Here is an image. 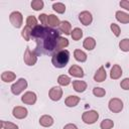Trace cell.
Returning <instances> with one entry per match:
<instances>
[{"label":"cell","mask_w":129,"mask_h":129,"mask_svg":"<svg viewBox=\"0 0 129 129\" xmlns=\"http://www.w3.org/2000/svg\"><path fill=\"white\" fill-rule=\"evenodd\" d=\"M39 124L42 127H50L53 124V118L49 115H43L39 118Z\"/></svg>","instance_id":"18"},{"label":"cell","mask_w":129,"mask_h":129,"mask_svg":"<svg viewBox=\"0 0 129 129\" xmlns=\"http://www.w3.org/2000/svg\"><path fill=\"white\" fill-rule=\"evenodd\" d=\"M15 79H16V75H15L13 72H10V71L3 72L2 75H1V80H2L4 83H10V82H13Z\"/></svg>","instance_id":"20"},{"label":"cell","mask_w":129,"mask_h":129,"mask_svg":"<svg viewBox=\"0 0 129 129\" xmlns=\"http://www.w3.org/2000/svg\"><path fill=\"white\" fill-rule=\"evenodd\" d=\"M38 19H39V21L41 22V24H42L43 26H46V25H47V21H48V15H46V14L42 13V14L38 15Z\"/></svg>","instance_id":"36"},{"label":"cell","mask_w":129,"mask_h":129,"mask_svg":"<svg viewBox=\"0 0 129 129\" xmlns=\"http://www.w3.org/2000/svg\"><path fill=\"white\" fill-rule=\"evenodd\" d=\"M48 97L52 101H59L62 97V89L59 87H52L48 92Z\"/></svg>","instance_id":"9"},{"label":"cell","mask_w":129,"mask_h":129,"mask_svg":"<svg viewBox=\"0 0 129 129\" xmlns=\"http://www.w3.org/2000/svg\"><path fill=\"white\" fill-rule=\"evenodd\" d=\"M27 88V81L23 78L18 79L12 86H11V92L13 95H20L25 89Z\"/></svg>","instance_id":"3"},{"label":"cell","mask_w":129,"mask_h":129,"mask_svg":"<svg viewBox=\"0 0 129 129\" xmlns=\"http://www.w3.org/2000/svg\"><path fill=\"white\" fill-rule=\"evenodd\" d=\"M26 25L33 28L37 25V19L33 16V15H29L27 18H26Z\"/></svg>","instance_id":"33"},{"label":"cell","mask_w":129,"mask_h":129,"mask_svg":"<svg viewBox=\"0 0 129 129\" xmlns=\"http://www.w3.org/2000/svg\"><path fill=\"white\" fill-rule=\"evenodd\" d=\"M115 17L121 23H129V14L124 11H117Z\"/></svg>","instance_id":"21"},{"label":"cell","mask_w":129,"mask_h":129,"mask_svg":"<svg viewBox=\"0 0 129 129\" xmlns=\"http://www.w3.org/2000/svg\"><path fill=\"white\" fill-rule=\"evenodd\" d=\"M58 29H59L60 32H62V33H64V34L69 35V34H71V32H72V25H71V23H70L69 21L63 20V21H60V24H59V26H58Z\"/></svg>","instance_id":"16"},{"label":"cell","mask_w":129,"mask_h":129,"mask_svg":"<svg viewBox=\"0 0 129 129\" xmlns=\"http://www.w3.org/2000/svg\"><path fill=\"white\" fill-rule=\"evenodd\" d=\"M9 20H10V23L16 28L21 27V25L23 23V17H22V14L19 11L11 12L10 15H9Z\"/></svg>","instance_id":"6"},{"label":"cell","mask_w":129,"mask_h":129,"mask_svg":"<svg viewBox=\"0 0 129 129\" xmlns=\"http://www.w3.org/2000/svg\"><path fill=\"white\" fill-rule=\"evenodd\" d=\"M93 94H94L96 97H98V98H102V97H104V96L106 95V91H105V89H103V88L96 87V88L93 89Z\"/></svg>","instance_id":"34"},{"label":"cell","mask_w":129,"mask_h":129,"mask_svg":"<svg viewBox=\"0 0 129 129\" xmlns=\"http://www.w3.org/2000/svg\"><path fill=\"white\" fill-rule=\"evenodd\" d=\"M101 129H112L114 127V122L111 119H104L100 124Z\"/></svg>","instance_id":"28"},{"label":"cell","mask_w":129,"mask_h":129,"mask_svg":"<svg viewBox=\"0 0 129 129\" xmlns=\"http://www.w3.org/2000/svg\"><path fill=\"white\" fill-rule=\"evenodd\" d=\"M79 20L81 21V23L85 26H88L92 23L93 21V16L89 11H82L79 14Z\"/></svg>","instance_id":"11"},{"label":"cell","mask_w":129,"mask_h":129,"mask_svg":"<svg viewBox=\"0 0 129 129\" xmlns=\"http://www.w3.org/2000/svg\"><path fill=\"white\" fill-rule=\"evenodd\" d=\"M99 119V113L95 110H89L83 113L82 120L86 124H94Z\"/></svg>","instance_id":"4"},{"label":"cell","mask_w":129,"mask_h":129,"mask_svg":"<svg viewBox=\"0 0 129 129\" xmlns=\"http://www.w3.org/2000/svg\"><path fill=\"white\" fill-rule=\"evenodd\" d=\"M83 46L87 50H93L95 48V46H96V40H95V38L90 37V36L89 37H86L85 40H84V42H83Z\"/></svg>","instance_id":"19"},{"label":"cell","mask_w":129,"mask_h":129,"mask_svg":"<svg viewBox=\"0 0 129 129\" xmlns=\"http://www.w3.org/2000/svg\"><path fill=\"white\" fill-rule=\"evenodd\" d=\"M70 60V52L67 49H61V50H56L51 57V62L52 64L57 68V69H62L64 68Z\"/></svg>","instance_id":"2"},{"label":"cell","mask_w":129,"mask_h":129,"mask_svg":"<svg viewBox=\"0 0 129 129\" xmlns=\"http://www.w3.org/2000/svg\"><path fill=\"white\" fill-rule=\"evenodd\" d=\"M69 73L71 76L75 77V78H83L84 77V71L83 69L78 66V64H73L70 69H69Z\"/></svg>","instance_id":"13"},{"label":"cell","mask_w":129,"mask_h":129,"mask_svg":"<svg viewBox=\"0 0 129 129\" xmlns=\"http://www.w3.org/2000/svg\"><path fill=\"white\" fill-rule=\"evenodd\" d=\"M69 45V40L64 37H61L59 36L56 40V46H55V51L56 50H61V49H64L67 46ZM54 51V52H55Z\"/></svg>","instance_id":"22"},{"label":"cell","mask_w":129,"mask_h":129,"mask_svg":"<svg viewBox=\"0 0 129 129\" xmlns=\"http://www.w3.org/2000/svg\"><path fill=\"white\" fill-rule=\"evenodd\" d=\"M119 47L122 51L127 52L129 51V38H124L119 42Z\"/></svg>","instance_id":"32"},{"label":"cell","mask_w":129,"mask_h":129,"mask_svg":"<svg viewBox=\"0 0 129 129\" xmlns=\"http://www.w3.org/2000/svg\"><path fill=\"white\" fill-rule=\"evenodd\" d=\"M63 129H78V127H77L75 124H72V123H70V124H67V125H64Z\"/></svg>","instance_id":"39"},{"label":"cell","mask_w":129,"mask_h":129,"mask_svg":"<svg viewBox=\"0 0 129 129\" xmlns=\"http://www.w3.org/2000/svg\"><path fill=\"white\" fill-rule=\"evenodd\" d=\"M110 28H111L112 32L114 33V35H115L116 37H118V36L120 35V33H121V29H120V26H119L118 24H116V23H112V24L110 25Z\"/></svg>","instance_id":"35"},{"label":"cell","mask_w":129,"mask_h":129,"mask_svg":"<svg viewBox=\"0 0 129 129\" xmlns=\"http://www.w3.org/2000/svg\"><path fill=\"white\" fill-rule=\"evenodd\" d=\"M73 88L76 92L78 93H83L86 91L87 89V83L85 81H81V80H77V81H73Z\"/></svg>","instance_id":"15"},{"label":"cell","mask_w":129,"mask_h":129,"mask_svg":"<svg viewBox=\"0 0 129 129\" xmlns=\"http://www.w3.org/2000/svg\"><path fill=\"white\" fill-rule=\"evenodd\" d=\"M109 110L113 113H119L123 110V102L118 98H113L109 101L108 104Z\"/></svg>","instance_id":"7"},{"label":"cell","mask_w":129,"mask_h":129,"mask_svg":"<svg viewBox=\"0 0 129 129\" xmlns=\"http://www.w3.org/2000/svg\"><path fill=\"white\" fill-rule=\"evenodd\" d=\"M106 78H107V73L105 71V68L102 66L95 73V75H94V81L95 82H98V83H102V82H104L106 80Z\"/></svg>","instance_id":"12"},{"label":"cell","mask_w":129,"mask_h":129,"mask_svg":"<svg viewBox=\"0 0 129 129\" xmlns=\"http://www.w3.org/2000/svg\"><path fill=\"white\" fill-rule=\"evenodd\" d=\"M28 114V111L26 108L24 107H21V106H16L13 108V111H12V115L16 118V119H24L26 118Z\"/></svg>","instance_id":"10"},{"label":"cell","mask_w":129,"mask_h":129,"mask_svg":"<svg viewBox=\"0 0 129 129\" xmlns=\"http://www.w3.org/2000/svg\"><path fill=\"white\" fill-rule=\"evenodd\" d=\"M71 36L74 40H80L82 37H83V30L79 27H76L72 30L71 32Z\"/></svg>","instance_id":"26"},{"label":"cell","mask_w":129,"mask_h":129,"mask_svg":"<svg viewBox=\"0 0 129 129\" xmlns=\"http://www.w3.org/2000/svg\"><path fill=\"white\" fill-rule=\"evenodd\" d=\"M52 8L55 12L59 13V14H62L64 11H66V6L63 3H60V2H56V3H53L52 4Z\"/></svg>","instance_id":"29"},{"label":"cell","mask_w":129,"mask_h":129,"mask_svg":"<svg viewBox=\"0 0 129 129\" xmlns=\"http://www.w3.org/2000/svg\"><path fill=\"white\" fill-rule=\"evenodd\" d=\"M31 33H32V28L26 25V26H24V28H23L22 31H21V36L24 38V40L28 41V40H30V38L32 37V36H31Z\"/></svg>","instance_id":"25"},{"label":"cell","mask_w":129,"mask_h":129,"mask_svg":"<svg viewBox=\"0 0 129 129\" xmlns=\"http://www.w3.org/2000/svg\"><path fill=\"white\" fill-rule=\"evenodd\" d=\"M80 97L78 96H74V95H71L69 97H67V99L64 100V104L67 107H76L79 102H80Z\"/></svg>","instance_id":"17"},{"label":"cell","mask_w":129,"mask_h":129,"mask_svg":"<svg viewBox=\"0 0 129 129\" xmlns=\"http://www.w3.org/2000/svg\"><path fill=\"white\" fill-rule=\"evenodd\" d=\"M31 36L36 39L35 53H50L55 51L56 40L59 37V32L51 27L36 25L32 28Z\"/></svg>","instance_id":"1"},{"label":"cell","mask_w":129,"mask_h":129,"mask_svg":"<svg viewBox=\"0 0 129 129\" xmlns=\"http://www.w3.org/2000/svg\"><path fill=\"white\" fill-rule=\"evenodd\" d=\"M74 56H75L76 60L81 61V62H84V61L87 60V54H86V52L83 51V50H81V49H75Z\"/></svg>","instance_id":"24"},{"label":"cell","mask_w":129,"mask_h":129,"mask_svg":"<svg viewBox=\"0 0 129 129\" xmlns=\"http://www.w3.org/2000/svg\"><path fill=\"white\" fill-rule=\"evenodd\" d=\"M30 5H31V7H32L33 10L38 11V10H41L43 8L44 3H43L42 0H33V1H31V4Z\"/></svg>","instance_id":"30"},{"label":"cell","mask_w":129,"mask_h":129,"mask_svg":"<svg viewBox=\"0 0 129 129\" xmlns=\"http://www.w3.org/2000/svg\"><path fill=\"white\" fill-rule=\"evenodd\" d=\"M1 129H18V126L12 122H7V121H1Z\"/></svg>","instance_id":"31"},{"label":"cell","mask_w":129,"mask_h":129,"mask_svg":"<svg viewBox=\"0 0 129 129\" xmlns=\"http://www.w3.org/2000/svg\"><path fill=\"white\" fill-rule=\"evenodd\" d=\"M122 69L119 64H113V67L111 68V72H110V78L112 80H118L121 78L122 76Z\"/></svg>","instance_id":"14"},{"label":"cell","mask_w":129,"mask_h":129,"mask_svg":"<svg viewBox=\"0 0 129 129\" xmlns=\"http://www.w3.org/2000/svg\"><path fill=\"white\" fill-rule=\"evenodd\" d=\"M57 83L60 86H68V85L71 84V78L67 75H60L57 78Z\"/></svg>","instance_id":"27"},{"label":"cell","mask_w":129,"mask_h":129,"mask_svg":"<svg viewBox=\"0 0 129 129\" xmlns=\"http://www.w3.org/2000/svg\"><path fill=\"white\" fill-rule=\"evenodd\" d=\"M59 24H60V21H59V19H58L57 16H55L54 14L48 15L47 25H48L49 27H51V28H53V27H58Z\"/></svg>","instance_id":"23"},{"label":"cell","mask_w":129,"mask_h":129,"mask_svg":"<svg viewBox=\"0 0 129 129\" xmlns=\"http://www.w3.org/2000/svg\"><path fill=\"white\" fill-rule=\"evenodd\" d=\"M120 87L123 90H129V78H125L124 80H122L120 83Z\"/></svg>","instance_id":"37"},{"label":"cell","mask_w":129,"mask_h":129,"mask_svg":"<svg viewBox=\"0 0 129 129\" xmlns=\"http://www.w3.org/2000/svg\"><path fill=\"white\" fill-rule=\"evenodd\" d=\"M120 6L124 9H126L127 11H129V1L128 0H121L120 1Z\"/></svg>","instance_id":"38"},{"label":"cell","mask_w":129,"mask_h":129,"mask_svg":"<svg viewBox=\"0 0 129 129\" xmlns=\"http://www.w3.org/2000/svg\"><path fill=\"white\" fill-rule=\"evenodd\" d=\"M23 60L27 66H34L37 61V54L35 53V51H31L29 47H27L24 51Z\"/></svg>","instance_id":"5"},{"label":"cell","mask_w":129,"mask_h":129,"mask_svg":"<svg viewBox=\"0 0 129 129\" xmlns=\"http://www.w3.org/2000/svg\"><path fill=\"white\" fill-rule=\"evenodd\" d=\"M36 99H37L36 94L34 92H30V91L24 93L23 96L21 97V101L26 105H34L36 102Z\"/></svg>","instance_id":"8"}]
</instances>
